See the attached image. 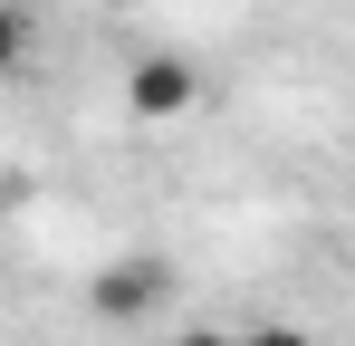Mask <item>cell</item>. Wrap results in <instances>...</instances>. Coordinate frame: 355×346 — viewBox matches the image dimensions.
<instances>
[{
  "mask_svg": "<svg viewBox=\"0 0 355 346\" xmlns=\"http://www.w3.org/2000/svg\"><path fill=\"white\" fill-rule=\"evenodd\" d=\"M202 97H211V77H202L182 49H144V58H125V115L173 125V115H192Z\"/></svg>",
  "mask_w": 355,
  "mask_h": 346,
  "instance_id": "1",
  "label": "cell"
},
{
  "mask_svg": "<svg viewBox=\"0 0 355 346\" xmlns=\"http://www.w3.org/2000/svg\"><path fill=\"white\" fill-rule=\"evenodd\" d=\"M164 298H173V270H164V260H144V250H125V260H106V270L87 279L96 327H144Z\"/></svg>",
  "mask_w": 355,
  "mask_h": 346,
  "instance_id": "2",
  "label": "cell"
},
{
  "mask_svg": "<svg viewBox=\"0 0 355 346\" xmlns=\"http://www.w3.org/2000/svg\"><path fill=\"white\" fill-rule=\"evenodd\" d=\"M29 49H39V10H29V0H0V77H10Z\"/></svg>",
  "mask_w": 355,
  "mask_h": 346,
  "instance_id": "3",
  "label": "cell"
},
{
  "mask_svg": "<svg viewBox=\"0 0 355 346\" xmlns=\"http://www.w3.org/2000/svg\"><path fill=\"white\" fill-rule=\"evenodd\" d=\"M231 337H240V346H317L307 327H279V318H259V327H231Z\"/></svg>",
  "mask_w": 355,
  "mask_h": 346,
  "instance_id": "4",
  "label": "cell"
},
{
  "mask_svg": "<svg viewBox=\"0 0 355 346\" xmlns=\"http://www.w3.org/2000/svg\"><path fill=\"white\" fill-rule=\"evenodd\" d=\"M173 346H240V337H231V327H182Z\"/></svg>",
  "mask_w": 355,
  "mask_h": 346,
  "instance_id": "5",
  "label": "cell"
}]
</instances>
